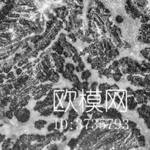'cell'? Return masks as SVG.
I'll return each instance as SVG.
<instances>
[{
    "instance_id": "obj_1",
    "label": "cell",
    "mask_w": 150,
    "mask_h": 150,
    "mask_svg": "<svg viewBox=\"0 0 150 150\" xmlns=\"http://www.w3.org/2000/svg\"><path fill=\"white\" fill-rule=\"evenodd\" d=\"M13 116L18 121L23 123L27 122L30 117V111L28 109L20 107L13 112Z\"/></svg>"
},
{
    "instance_id": "obj_2",
    "label": "cell",
    "mask_w": 150,
    "mask_h": 150,
    "mask_svg": "<svg viewBox=\"0 0 150 150\" xmlns=\"http://www.w3.org/2000/svg\"><path fill=\"white\" fill-rule=\"evenodd\" d=\"M13 142L11 138H7L5 139L4 141L2 142L1 147L2 149H10V147L11 146H13Z\"/></svg>"
},
{
    "instance_id": "obj_3",
    "label": "cell",
    "mask_w": 150,
    "mask_h": 150,
    "mask_svg": "<svg viewBox=\"0 0 150 150\" xmlns=\"http://www.w3.org/2000/svg\"><path fill=\"white\" fill-rule=\"evenodd\" d=\"M3 72L5 73H7L11 71L12 68V65L11 63H5L2 66Z\"/></svg>"
},
{
    "instance_id": "obj_4",
    "label": "cell",
    "mask_w": 150,
    "mask_h": 150,
    "mask_svg": "<svg viewBox=\"0 0 150 150\" xmlns=\"http://www.w3.org/2000/svg\"><path fill=\"white\" fill-rule=\"evenodd\" d=\"M112 101H113V103H114V104L115 108H117V107L118 106V105L120 104V103L121 102V98H120L119 97V96H118L117 94H115V96H114V97Z\"/></svg>"
},
{
    "instance_id": "obj_5",
    "label": "cell",
    "mask_w": 150,
    "mask_h": 150,
    "mask_svg": "<svg viewBox=\"0 0 150 150\" xmlns=\"http://www.w3.org/2000/svg\"><path fill=\"white\" fill-rule=\"evenodd\" d=\"M60 102V100H59V98L57 96L56 94L54 93V94H53V104H54V107L56 108L57 107V105L59 104Z\"/></svg>"
},
{
    "instance_id": "obj_6",
    "label": "cell",
    "mask_w": 150,
    "mask_h": 150,
    "mask_svg": "<svg viewBox=\"0 0 150 150\" xmlns=\"http://www.w3.org/2000/svg\"><path fill=\"white\" fill-rule=\"evenodd\" d=\"M5 116L9 120H12L13 117V112L11 111L10 110H8L5 112Z\"/></svg>"
},
{
    "instance_id": "obj_7",
    "label": "cell",
    "mask_w": 150,
    "mask_h": 150,
    "mask_svg": "<svg viewBox=\"0 0 150 150\" xmlns=\"http://www.w3.org/2000/svg\"><path fill=\"white\" fill-rule=\"evenodd\" d=\"M106 93H108V94L110 95V96L111 97V98H112V100H113V98H114V96H115V94H116L114 90H111V89H108V90H107Z\"/></svg>"
},
{
    "instance_id": "obj_8",
    "label": "cell",
    "mask_w": 150,
    "mask_h": 150,
    "mask_svg": "<svg viewBox=\"0 0 150 150\" xmlns=\"http://www.w3.org/2000/svg\"><path fill=\"white\" fill-rule=\"evenodd\" d=\"M119 111H122V112H125L127 111V109H126V107L122 104V103L121 102L120 103V104L118 105V106L117 107V108Z\"/></svg>"
},
{
    "instance_id": "obj_9",
    "label": "cell",
    "mask_w": 150,
    "mask_h": 150,
    "mask_svg": "<svg viewBox=\"0 0 150 150\" xmlns=\"http://www.w3.org/2000/svg\"><path fill=\"white\" fill-rule=\"evenodd\" d=\"M6 74H7L5 75V79H7V80L11 79H12V77H13L15 76V74H14L13 71H10L9 72L7 73Z\"/></svg>"
},
{
    "instance_id": "obj_10",
    "label": "cell",
    "mask_w": 150,
    "mask_h": 150,
    "mask_svg": "<svg viewBox=\"0 0 150 150\" xmlns=\"http://www.w3.org/2000/svg\"><path fill=\"white\" fill-rule=\"evenodd\" d=\"M67 127V122L65 119H62L61 120V128L62 129H66Z\"/></svg>"
},
{
    "instance_id": "obj_11",
    "label": "cell",
    "mask_w": 150,
    "mask_h": 150,
    "mask_svg": "<svg viewBox=\"0 0 150 150\" xmlns=\"http://www.w3.org/2000/svg\"><path fill=\"white\" fill-rule=\"evenodd\" d=\"M88 103H93V104H100V99H87V101Z\"/></svg>"
},
{
    "instance_id": "obj_12",
    "label": "cell",
    "mask_w": 150,
    "mask_h": 150,
    "mask_svg": "<svg viewBox=\"0 0 150 150\" xmlns=\"http://www.w3.org/2000/svg\"><path fill=\"white\" fill-rule=\"evenodd\" d=\"M54 93L56 94L57 96L58 97V98H59L60 100H61L62 98V95H63V91H61L60 90H57V91H54Z\"/></svg>"
},
{
    "instance_id": "obj_13",
    "label": "cell",
    "mask_w": 150,
    "mask_h": 150,
    "mask_svg": "<svg viewBox=\"0 0 150 150\" xmlns=\"http://www.w3.org/2000/svg\"><path fill=\"white\" fill-rule=\"evenodd\" d=\"M55 110H57V111H64V108H63L61 102H60L59 104L57 105V107H56Z\"/></svg>"
},
{
    "instance_id": "obj_14",
    "label": "cell",
    "mask_w": 150,
    "mask_h": 150,
    "mask_svg": "<svg viewBox=\"0 0 150 150\" xmlns=\"http://www.w3.org/2000/svg\"><path fill=\"white\" fill-rule=\"evenodd\" d=\"M55 128H56V124H55V123H52V124H50L48 126L47 129H48V131H52V130H53Z\"/></svg>"
},
{
    "instance_id": "obj_15",
    "label": "cell",
    "mask_w": 150,
    "mask_h": 150,
    "mask_svg": "<svg viewBox=\"0 0 150 150\" xmlns=\"http://www.w3.org/2000/svg\"><path fill=\"white\" fill-rule=\"evenodd\" d=\"M117 95L119 96V97L120 98H122V96H123V94H124V90H118L117 91Z\"/></svg>"
},
{
    "instance_id": "obj_16",
    "label": "cell",
    "mask_w": 150,
    "mask_h": 150,
    "mask_svg": "<svg viewBox=\"0 0 150 150\" xmlns=\"http://www.w3.org/2000/svg\"><path fill=\"white\" fill-rule=\"evenodd\" d=\"M22 70L21 68H18L15 70V73L17 76H20L22 74Z\"/></svg>"
},
{
    "instance_id": "obj_17",
    "label": "cell",
    "mask_w": 150,
    "mask_h": 150,
    "mask_svg": "<svg viewBox=\"0 0 150 150\" xmlns=\"http://www.w3.org/2000/svg\"><path fill=\"white\" fill-rule=\"evenodd\" d=\"M55 124H56V129H59L60 128H61V121H59L58 120L56 121V122H55Z\"/></svg>"
},
{
    "instance_id": "obj_18",
    "label": "cell",
    "mask_w": 150,
    "mask_h": 150,
    "mask_svg": "<svg viewBox=\"0 0 150 150\" xmlns=\"http://www.w3.org/2000/svg\"><path fill=\"white\" fill-rule=\"evenodd\" d=\"M93 106H88V105H86V107H85V111L86 112H88V111H91L93 108Z\"/></svg>"
},
{
    "instance_id": "obj_19",
    "label": "cell",
    "mask_w": 150,
    "mask_h": 150,
    "mask_svg": "<svg viewBox=\"0 0 150 150\" xmlns=\"http://www.w3.org/2000/svg\"><path fill=\"white\" fill-rule=\"evenodd\" d=\"M88 121H89V119H84L83 121L81 122V124L83 126H87Z\"/></svg>"
},
{
    "instance_id": "obj_20",
    "label": "cell",
    "mask_w": 150,
    "mask_h": 150,
    "mask_svg": "<svg viewBox=\"0 0 150 150\" xmlns=\"http://www.w3.org/2000/svg\"><path fill=\"white\" fill-rule=\"evenodd\" d=\"M114 123L116 125H120L121 124V121H120V120L119 118H117L115 120Z\"/></svg>"
},
{
    "instance_id": "obj_21",
    "label": "cell",
    "mask_w": 150,
    "mask_h": 150,
    "mask_svg": "<svg viewBox=\"0 0 150 150\" xmlns=\"http://www.w3.org/2000/svg\"><path fill=\"white\" fill-rule=\"evenodd\" d=\"M5 139V135L0 134V144L2 143V142L4 141V140Z\"/></svg>"
},
{
    "instance_id": "obj_22",
    "label": "cell",
    "mask_w": 150,
    "mask_h": 150,
    "mask_svg": "<svg viewBox=\"0 0 150 150\" xmlns=\"http://www.w3.org/2000/svg\"><path fill=\"white\" fill-rule=\"evenodd\" d=\"M90 94H91V95H94V96L98 95V94H97V91H90Z\"/></svg>"
},
{
    "instance_id": "obj_23",
    "label": "cell",
    "mask_w": 150,
    "mask_h": 150,
    "mask_svg": "<svg viewBox=\"0 0 150 150\" xmlns=\"http://www.w3.org/2000/svg\"><path fill=\"white\" fill-rule=\"evenodd\" d=\"M87 105H88V106H93L94 107V104L87 102Z\"/></svg>"
},
{
    "instance_id": "obj_24",
    "label": "cell",
    "mask_w": 150,
    "mask_h": 150,
    "mask_svg": "<svg viewBox=\"0 0 150 150\" xmlns=\"http://www.w3.org/2000/svg\"><path fill=\"white\" fill-rule=\"evenodd\" d=\"M123 122H124V124H127V122H128V120H127V119H124V120H123Z\"/></svg>"
}]
</instances>
